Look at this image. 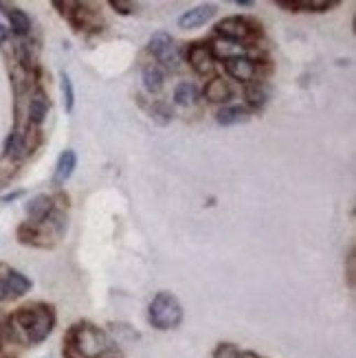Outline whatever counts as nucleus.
<instances>
[{
	"instance_id": "nucleus-1",
	"label": "nucleus",
	"mask_w": 356,
	"mask_h": 358,
	"mask_svg": "<svg viewBox=\"0 0 356 358\" xmlns=\"http://www.w3.org/2000/svg\"><path fill=\"white\" fill-rule=\"evenodd\" d=\"M11 323L27 343H40V341H44L51 334L55 315L49 306H31V308L18 310V313L13 315Z\"/></svg>"
},
{
	"instance_id": "nucleus-2",
	"label": "nucleus",
	"mask_w": 356,
	"mask_h": 358,
	"mask_svg": "<svg viewBox=\"0 0 356 358\" xmlns=\"http://www.w3.org/2000/svg\"><path fill=\"white\" fill-rule=\"evenodd\" d=\"M148 317L157 330H174L183 321V306L172 292H159L150 303Z\"/></svg>"
},
{
	"instance_id": "nucleus-3",
	"label": "nucleus",
	"mask_w": 356,
	"mask_h": 358,
	"mask_svg": "<svg viewBox=\"0 0 356 358\" xmlns=\"http://www.w3.org/2000/svg\"><path fill=\"white\" fill-rule=\"evenodd\" d=\"M69 341H71L69 345L77 350L80 358H97L99 354H104L111 348L108 336L101 330L92 328L90 323H80L77 328H73L69 332Z\"/></svg>"
},
{
	"instance_id": "nucleus-4",
	"label": "nucleus",
	"mask_w": 356,
	"mask_h": 358,
	"mask_svg": "<svg viewBox=\"0 0 356 358\" xmlns=\"http://www.w3.org/2000/svg\"><path fill=\"white\" fill-rule=\"evenodd\" d=\"M150 51L157 55V59L163 62L165 66L178 69V62H180L178 46L174 44V40L169 38L167 34H154L152 40H150Z\"/></svg>"
},
{
	"instance_id": "nucleus-5",
	"label": "nucleus",
	"mask_w": 356,
	"mask_h": 358,
	"mask_svg": "<svg viewBox=\"0 0 356 358\" xmlns=\"http://www.w3.org/2000/svg\"><path fill=\"white\" fill-rule=\"evenodd\" d=\"M187 59H190L192 69L200 75H207L213 71V51L207 44H200V42L192 44L187 51Z\"/></svg>"
},
{
	"instance_id": "nucleus-6",
	"label": "nucleus",
	"mask_w": 356,
	"mask_h": 358,
	"mask_svg": "<svg viewBox=\"0 0 356 358\" xmlns=\"http://www.w3.org/2000/svg\"><path fill=\"white\" fill-rule=\"evenodd\" d=\"M225 69H227V73H229L231 77H234V80H238V82H249V80H253V75H255V64H253V59L244 57V55L227 57V59H225Z\"/></svg>"
},
{
	"instance_id": "nucleus-7",
	"label": "nucleus",
	"mask_w": 356,
	"mask_h": 358,
	"mask_svg": "<svg viewBox=\"0 0 356 358\" xmlns=\"http://www.w3.org/2000/svg\"><path fill=\"white\" fill-rule=\"evenodd\" d=\"M215 15V5H198L194 9H190L187 13H183L178 18V27L180 29H198L205 22H209Z\"/></svg>"
},
{
	"instance_id": "nucleus-8",
	"label": "nucleus",
	"mask_w": 356,
	"mask_h": 358,
	"mask_svg": "<svg viewBox=\"0 0 356 358\" xmlns=\"http://www.w3.org/2000/svg\"><path fill=\"white\" fill-rule=\"evenodd\" d=\"M218 34L227 40H246L253 31L249 27L244 18H225L220 24H218Z\"/></svg>"
},
{
	"instance_id": "nucleus-9",
	"label": "nucleus",
	"mask_w": 356,
	"mask_h": 358,
	"mask_svg": "<svg viewBox=\"0 0 356 358\" xmlns=\"http://www.w3.org/2000/svg\"><path fill=\"white\" fill-rule=\"evenodd\" d=\"M77 167V157L73 150H64L59 154L57 165H55V174H53V185H64Z\"/></svg>"
},
{
	"instance_id": "nucleus-10",
	"label": "nucleus",
	"mask_w": 356,
	"mask_h": 358,
	"mask_svg": "<svg viewBox=\"0 0 356 358\" xmlns=\"http://www.w3.org/2000/svg\"><path fill=\"white\" fill-rule=\"evenodd\" d=\"M53 205H51V198L49 196H36L34 200L27 202V213L29 217H34V222H42L46 215L51 213Z\"/></svg>"
},
{
	"instance_id": "nucleus-11",
	"label": "nucleus",
	"mask_w": 356,
	"mask_h": 358,
	"mask_svg": "<svg viewBox=\"0 0 356 358\" xmlns=\"http://www.w3.org/2000/svg\"><path fill=\"white\" fill-rule=\"evenodd\" d=\"M5 282H7V286H9L11 297H22V294H27V292L31 290V279L24 277V275L18 273V271H7Z\"/></svg>"
},
{
	"instance_id": "nucleus-12",
	"label": "nucleus",
	"mask_w": 356,
	"mask_h": 358,
	"mask_svg": "<svg viewBox=\"0 0 356 358\" xmlns=\"http://www.w3.org/2000/svg\"><path fill=\"white\" fill-rule=\"evenodd\" d=\"M205 97L209 101H229L231 99V88L220 77H213V80L205 86Z\"/></svg>"
},
{
	"instance_id": "nucleus-13",
	"label": "nucleus",
	"mask_w": 356,
	"mask_h": 358,
	"mask_svg": "<svg viewBox=\"0 0 356 358\" xmlns=\"http://www.w3.org/2000/svg\"><path fill=\"white\" fill-rule=\"evenodd\" d=\"M7 18H9L11 31H13L15 36H27V34H29L31 20H29V15H27L22 9H9Z\"/></svg>"
},
{
	"instance_id": "nucleus-14",
	"label": "nucleus",
	"mask_w": 356,
	"mask_h": 358,
	"mask_svg": "<svg viewBox=\"0 0 356 358\" xmlns=\"http://www.w3.org/2000/svg\"><path fill=\"white\" fill-rule=\"evenodd\" d=\"M246 119V110L240 106H229V108H222L215 117V121L220 123V126H234V123H240Z\"/></svg>"
},
{
	"instance_id": "nucleus-15",
	"label": "nucleus",
	"mask_w": 356,
	"mask_h": 358,
	"mask_svg": "<svg viewBox=\"0 0 356 358\" xmlns=\"http://www.w3.org/2000/svg\"><path fill=\"white\" fill-rule=\"evenodd\" d=\"M163 73L157 69V66H148L145 71H143V86H145V90L148 92H152V95H157V92H161V88H163Z\"/></svg>"
},
{
	"instance_id": "nucleus-16",
	"label": "nucleus",
	"mask_w": 356,
	"mask_h": 358,
	"mask_svg": "<svg viewBox=\"0 0 356 358\" xmlns=\"http://www.w3.org/2000/svg\"><path fill=\"white\" fill-rule=\"evenodd\" d=\"M46 110H49V103H46V99H42V95L31 99V103H29V119H31V123L40 126V123L46 119Z\"/></svg>"
},
{
	"instance_id": "nucleus-17",
	"label": "nucleus",
	"mask_w": 356,
	"mask_h": 358,
	"mask_svg": "<svg viewBox=\"0 0 356 358\" xmlns=\"http://www.w3.org/2000/svg\"><path fill=\"white\" fill-rule=\"evenodd\" d=\"M198 97V92H196V86L194 84H187V82H183L176 86L174 90V101L178 106H192Z\"/></svg>"
},
{
	"instance_id": "nucleus-18",
	"label": "nucleus",
	"mask_w": 356,
	"mask_h": 358,
	"mask_svg": "<svg viewBox=\"0 0 356 358\" xmlns=\"http://www.w3.org/2000/svg\"><path fill=\"white\" fill-rule=\"evenodd\" d=\"M59 88H62V99H64V110L73 113V106H75V88L73 82L66 73H59Z\"/></svg>"
},
{
	"instance_id": "nucleus-19",
	"label": "nucleus",
	"mask_w": 356,
	"mask_h": 358,
	"mask_svg": "<svg viewBox=\"0 0 356 358\" xmlns=\"http://www.w3.org/2000/svg\"><path fill=\"white\" fill-rule=\"evenodd\" d=\"M244 95H246V101H249L253 108L264 106V101H266V92H264V88H262V86H249Z\"/></svg>"
},
{
	"instance_id": "nucleus-20",
	"label": "nucleus",
	"mask_w": 356,
	"mask_h": 358,
	"mask_svg": "<svg viewBox=\"0 0 356 358\" xmlns=\"http://www.w3.org/2000/svg\"><path fill=\"white\" fill-rule=\"evenodd\" d=\"M277 5H282V7H301L306 11H326L328 7L336 5V3H277Z\"/></svg>"
},
{
	"instance_id": "nucleus-21",
	"label": "nucleus",
	"mask_w": 356,
	"mask_h": 358,
	"mask_svg": "<svg viewBox=\"0 0 356 358\" xmlns=\"http://www.w3.org/2000/svg\"><path fill=\"white\" fill-rule=\"evenodd\" d=\"M111 5L115 7V11L119 13H132V3H121V0H111Z\"/></svg>"
},
{
	"instance_id": "nucleus-22",
	"label": "nucleus",
	"mask_w": 356,
	"mask_h": 358,
	"mask_svg": "<svg viewBox=\"0 0 356 358\" xmlns=\"http://www.w3.org/2000/svg\"><path fill=\"white\" fill-rule=\"evenodd\" d=\"M7 299H13L11 292H9V286L5 282V277H0V301H7Z\"/></svg>"
},
{
	"instance_id": "nucleus-23",
	"label": "nucleus",
	"mask_w": 356,
	"mask_h": 358,
	"mask_svg": "<svg viewBox=\"0 0 356 358\" xmlns=\"http://www.w3.org/2000/svg\"><path fill=\"white\" fill-rule=\"evenodd\" d=\"M18 196H22V192H15V194H9V196H5L0 202H9V200H13V198H18Z\"/></svg>"
},
{
	"instance_id": "nucleus-24",
	"label": "nucleus",
	"mask_w": 356,
	"mask_h": 358,
	"mask_svg": "<svg viewBox=\"0 0 356 358\" xmlns=\"http://www.w3.org/2000/svg\"><path fill=\"white\" fill-rule=\"evenodd\" d=\"M7 40V31H5V27L3 24H0V44H3Z\"/></svg>"
},
{
	"instance_id": "nucleus-25",
	"label": "nucleus",
	"mask_w": 356,
	"mask_h": 358,
	"mask_svg": "<svg viewBox=\"0 0 356 358\" xmlns=\"http://www.w3.org/2000/svg\"><path fill=\"white\" fill-rule=\"evenodd\" d=\"M238 358H259V356H255V354H251V352H244V354H240Z\"/></svg>"
}]
</instances>
